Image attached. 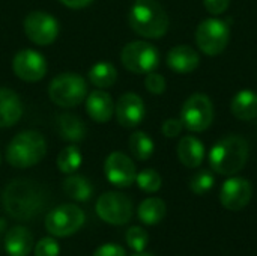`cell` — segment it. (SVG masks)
<instances>
[{"mask_svg": "<svg viewBox=\"0 0 257 256\" xmlns=\"http://www.w3.org/2000/svg\"><path fill=\"white\" fill-rule=\"evenodd\" d=\"M87 95L86 80L77 72H63L56 75L48 86L50 100L62 107L72 109L81 104Z\"/></svg>", "mask_w": 257, "mask_h": 256, "instance_id": "obj_5", "label": "cell"}, {"mask_svg": "<svg viewBox=\"0 0 257 256\" xmlns=\"http://www.w3.org/2000/svg\"><path fill=\"white\" fill-rule=\"evenodd\" d=\"M24 107L20 97L9 88H0V128L15 125L23 116Z\"/></svg>", "mask_w": 257, "mask_h": 256, "instance_id": "obj_17", "label": "cell"}, {"mask_svg": "<svg viewBox=\"0 0 257 256\" xmlns=\"http://www.w3.org/2000/svg\"><path fill=\"white\" fill-rule=\"evenodd\" d=\"M86 216L81 208L72 204L60 205L51 210L45 217V228L54 237H68L75 234L84 225Z\"/></svg>", "mask_w": 257, "mask_h": 256, "instance_id": "obj_9", "label": "cell"}, {"mask_svg": "<svg viewBox=\"0 0 257 256\" xmlns=\"http://www.w3.org/2000/svg\"><path fill=\"white\" fill-rule=\"evenodd\" d=\"M26 36L36 45H50L59 36V23L57 20L42 11H35L27 14L23 21Z\"/></svg>", "mask_w": 257, "mask_h": 256, "instance_id": "obj_11", "label": "cell"}, {"mask_svg": "<svg viewBox=\"0 0 257 256\" xmlns=\"http://www.w3.org/2000/svg\"><path fill=\"white\" fill-rule=\"evenodd\" d=\"M89 80L93 86L99 89L111 88L117 80V69L110 62H98L89 71Z\"/></svg>", "mask_w": 257, "mask_h": 256, "instance_id": "obj_24", "label": "cell"}, {"mask_svg": "<svg viewBox=\"0 0 257 256\" xmlns=\"http://www.w3.org/2000/svg\"><path fill=\"white\" fill-rule=\"evenodd\" d=\"M166 216V204L160 198L145 199L139 207V219L149 226L160 223Z\"/></svg>", "mask_w": 257, "mask_h": 256, "instance_id": "obj_25", "label": "cell"}, {"mask_svg": "<svg viewBox=\"0 0 257 256\" xmlns=\"http://www.w3.org/2000/svg\"><path fill=\"white\" fill-rule=\"evenodd\" d=\"M205 8L209 14L212 15H221L223 12L227 11L230 0H203Z\"/></svg>", "mask_w": 257, "mask_h": 256, "instance_id": "obj_34", "label": "cell"}, {"mask_svg": "<svg viewBox=\"0 0 257 256\" xmlns=\"http://www.w3.org/2000/svg\"><path fill=\"white\" fill-rule=\"evenodd\" d=\"M133 256H154L151 255V253H146V252H136Z\"/></svg>", "mask_w": 257, "mask_h": 256, "instance_id": "obj_37", "label": "cell"}, {"mask_svg": "<svg viewBox=\"0 0 257 256\" xmlns=\"http://www.w3.org/2000/svg\"><path fill=\"white\" fill-rule=\"evenodd\" d=\"M181 121L184 127L193 133L205 131L214 121V104L205 94L191 95L182 106Z\"/></svg>", "mask_w": 257, "mask_h": 256, "instance_id": "obj_8", "label": "cell"}, {"mask_svg": "<svg viewBox=\"0 0 257 256\" xmlns=\"http://www.w3.org/2000/svg\"><path fill=\"white\" fill-rule=\"evenodd\" d=\"M130 151L137 160H148L154 154V140L145 131H136L130 136L128 140Z\"/></svg>", "mask_w": 257, "mask_h": 256, "instance_id": "obj_26", "label": "cell"}, {"mask_svg": "<svg viewBox=\"0 0 257 256\" xmlns=\"http://www.w3.org/2000/svg\"><path fill=\"white\" fill-rule=\"evenodd\" d=\"M230 110L235 118L241 121H251L257 118V94L253 91H239L230 103Z\"/></svg>", "mask_w": 257, "mask_h": 256, "instance_id": "obj_22", "label": "cell"}, {"mask_svg": "<svg viewBox=\"0 0 257 256\" xmlns=\"http://www.w3.org/2000/svg\"><path fill=\"white\" fill-rule=\"evenodd\" d=\"M248 160V142L241 136H227L218 140L209 152L211 169L220 175L232 177L244 169Z\"/></svg>", "mask_w": 257, "mask_h": 256, "instance_id": "obj_2", "label": "cell"}, {"mask_svg": "<svg viewBox=\"0 0 257 256\" xmlns=\"http://www.w3.org/2000/svg\"><path fill=\"white\" fill-rule=\"evenodd\" d=\"M63 192L66 193L68 198H71L74 201L86 202L90 199L93 189L87 178H84L81 175H69L63 181Z\"/></svg>", "mask_w": 257, "mask_h": 256, "instance_id": "obj_23", "label": "cell"}, {"mask_svg": "<svg viewBox=\"0 0 257 256\" xmlns=\"http://www.w3.org/2000/svg\"><path fill=\"white\" fill-rule=\"evenodd\" d=\"M126 243L134 252H143L149 243L148 232L140 226H133L126 232Z\"/></svg>", "mask_w": 257, "mask_h": 256, "instance_id": "obj_30", "label": "cell"}, {"mask_svg": "<svg viewBox=\"0 0 257 256\" xmlns=\"http://www.w3.org/2000/svg\"><path fill=\"white\" fill-rule=\"evenodd\" d=\"M96 214L110 225H125L133 217V202L123 193L107 192L96 201Z\"/></svg>", "mask_w": 257, "mask_h": 256, "instance_id": "obj_10", "label": "cell"}, {"mask_svg": "<svg viewBox=\"0 0 257 256\" xmlns=\"http://www.w3.org/2000/svg\"><path fill=\"white\" fill-rule=\"evenodd\" d=\"M35 256H59L57 241L51 237H45L39 240L35 247Z\"/></svg>", "mask_w": 257, "mask_h": 256, "instance_id": "obj_32", "label": "cell"}, {"mask_svg": "<svg viewBox=\"0 0 257 256\" xmlns=\"http://www.w3.org/2000/svg\"><path fill=\"white\" fill-rule=\"evenodd\" d=\"M184 128V124L181 119H176V118H169L164 121L163 127H161V131L166 137H176L181 134Z\"/></svg>", "mask_w": 257, "mask_h": 256, "instance_id": "obj_33", "label": "cell"}, {"mask_svg": "<svg viewBox=\"0 0 257 256\" xmlns=\"http://www.w3.org/2000/svg\"><path fill=\"white\" fill-rule=\"evenodd\" d=\"M93 256H126V253L119 244L108 243V244H104V246L98 247Z\"/></svg>", "mask_w": 257, "mask_h": 256, "instance_id": "obj_35", "label": "cell"}, {"mask_svg": "<svg viewBox=\"0 0 257 256\" xmlns=\"http://www.w3.org/2000/svg\"><path fill=\"white\" fill-rule=\"evenodd\" d=\"M167 66L178 74H190L193 72L199 63V53L190 45H176L167 53Z\"/></svg>", "mask_w": 257, "mask_h": 256, "instance_id": "obj_16", "label": "cell"}, {"mask_svg": "<svg viewBox=\"0 0 257 256\" xmlns=\"http://www.w3.org/2000/svg\"><path fill=\"white\" fill-rule=\"evenodd\" d=\"M128 23L131 29L143 36L158 39L169 30V15L155 0H136L130 9Z\"/></svg>", "mask_w": 257, "mask_h": 256, "instance_id": "obj_3", "label": "cell"}, {"mask_svg": "<svg viewBox=\"0 0 257 256\" xmlns=\"http://www.w3.org/2000/svg\"><path fill=\"white\" fill-rule=\"evenodd\" d=\"M81 151L77 146H66L57 155V169L63 174H74L81 166Z\"/></svg>", "mask_w": 257, "mask_h": 256, "instance_id": "obj_27", "label": "cell"}, {"mask_svg": "<svg viewBox=\"0 0 257 256\" xmlns=\"http://www.w3.org/2000/svg\"><path fill=\"white\" fill-rule=\"evenodd\" d=\"M62 5L71 8V9H81V8H86L89 6L93 0H59Z\"/></svg>", "mask_w": 257, "mask_h": 256, "instance_id": "obj_36", "label": "cell"}, {"mask_svg": "<svg viewBox=\"0 0 257 256\" xmlns=\"http://www.w3.org/2000/svg\"><path fill=\"white\" fill-rule=\"evenodd\" d=\"M230 39V27L220 18H206L196 29V44L208 56L221 54Z\"/></svg>", "mask_w": 257, "mask_h": 256, "instance_id": "obj_6", "label": "cell"}, {"mask_svg": "<svg viewBox=\"0 0 257 256\" xmlns=\"http://www.w3.org/2000/svg\"><path fill=\"white\" fill-rule=\"evenodd\" d=\"M12 69L15 75L24 81H39L47 74V60L41 53L32 48H24L15 54L12 60Z\"/></svg>", "mask_w": 257, "mask_h": 256, "instance_id": "obj_12", "label": "cell"}, {"mask_svg": "<svg viewBox=\"0 0 257 256\" xmlns=\"http://www.w3.org/2000/svg\"><path fill=\"white\" fill-rule=\"evenodd\" d=\"M107 180L116 187H130L137 177L133 160L123 152H111L104 163Z\"/></svg>", "mask_w": 257, "mask_h": 256, "instance_id": "obj_14", "label": "cell"}, {"mask_svg": "<svg viewBox=\"0 0 257 256\" xmlns=\"http://www.w3.org/2000/svg\"><path fill=\"white\" fill-rule=\"evenodd\" d=\"M214 183H215V178L209 170H200L196 175H193L190 181V189L196 195H205L214 187Z\"/></svg>", "mask_w": 257, "mask_h": 256, "instance_id": "obj_29", "label": "cell"}, {"mask_svg": "<svg viewBox=\"0 0 257 256\" xmlns=\"http://www.w3.org/2000/svg\"><path fill=\"white\" fill-rule=\"evenodd\" d=\"M33 249V237L24 226H15L5 237V250L9 256H27Z\"/></svg>", "mask_w": 257, "mask_h": 256, "instance_id": "obj_20", "label": "cell"}, {"mask_svg": "<svg viewBox=\"0 0 257 256\" xmlns=\"http://www.w3.org/2000/svg\"><path fill=\"white\" fill-rule=\"evenodd\" d=\"M122 65L134 74H149L160 65V53L146 41H133L120 51Z\"/></svg>", "mask_w": 257, "mask_h": 256, "instance_id": "obj_7", "label": "cell"}, {"mask_svg": "<svg viewBox=\"0 0 257 256\" xmlns=\"http://www.w3.org/2000/svg\"><path fill=\"white\" fill-rule=\"evenodd\" d=\"M86 110L95 122L105 124L114 113V104L110 94L104 91H93L89 97H86Z\"/></svg>", "mask_w": 257, "mask_h": 256, "instance_id": "obj_18", "label": "cell"}, {"mask_svg": "<svg viewBox=\"0 0 257 256\" xmlns=\"http://www.w3.org/2000/svg\"><path fill=\"white\" fill-rule=\"evenodd\" d=\"M47 154V143L38 131H21L8 145L6 160L17 169H27L38 164Z\"/></svg>", "mask_w": 257, "mask_h": 256, "instance_id": "obj_4", "label": "cell"}, {"mask_svg": "<svg viewBox=\"0 0 257 256\" xmlns=\"http://www.w3.org/2000/svg\"><path fill=\"white\" fill-rule=\"evenodd\" d=\"M114 115L122 127L134 128L139 124H142V121L145 119L146 107L143 100L137 94L126 92L117 100L114 106Z\"/></svg>", "mask_w": 257, "mask_h": 256, "instance_id": "obj_15", "label": "cell"}, {"mask_svg": "<svg viewBox=\"0 0 257 256\" xmlns=\"http://www.w3.org/2000/svg\"><path fill=\"white\" fill-rule=\"evenodd\" d=\"M59 136L66 142H81L86 137L87 128L84 122L74 113H60L56 116Z\"/></svg>", "mask_w": 257, "mask_h": 256, "instance_id": "obj_21", "label": "cell"}, {"mask_svg": "<svg viewBox=\"0 0 257 256\" xmlns=\"http://www.w3.org/2000/svg\"><path fill=\"white\" fill-rule=\"evenodd\" d=\"M145 86H146V89H148L151 94L160 95V94H163V92L166 91V78H164L161 74L152 71V72L146 74Z\"/></svg>", "mask_w": 257, "mask_h": 256, "instance_id": "obj_31", "label": "cell"}, {"mask_svg": "<svg viewBox=\"0 0 257 256\" xmlns=\"http://www.w3.org/2000/svg\"><path fill=\"white\" fill-rule=\"evenodd\" d=\"M176 152H178L179 161L190 169L199 167L205 158V146L202 140H199L194 136L182 137L178 143Z\"/></svg>", "mask_w": 257, "mask_h": 256, "instance_id": "obj_19", "label": "cell"}, {"mask_svg": "<svg viewBox=\"0 0 257 256\" xmlns=\"http://www.w3.org/2000/svg\"><path fill=\"white\" fill-rule=\"evenodd\" d=\"M136 183L137 186L146 192V193H155L161 189L163 180L160 177V174L154 169H145L140 174H137L136 177Z\"/></svg>", "mask_w": 257, "mask_h": 256, "instance_id": "obj_28", "label": "cell"}, {"mask_svg": "<svg viewBox=\"0 0 257 256\" xmlns=\"http://www.w3.org/2000/svg\"><path fill=\"white\" fill-rule=\"evenodd\" d=\"M253 196V187L248 180L233 177L229 178L220 190V202L226 210L239 211L245 208Z\"/></svg>", "mask_w": 257, "mask_h": 256, "instance_id": "obj_13", "label": "cell"}, {"mask_svg": "<svg viewBox=\"0 0 257 256\" xmlns=\"http://www.w3.org/2000/svg\"><path fill=\"white\" fill-rule=\"evenodd\" d=\"M6 213L17 220H30L45 207L44 189L30 180L11 181L2 195Z\"/></svg>", "mask_w": 257, "mask_h": 256, "instance_id": "obj_1", "label": "cell"}]
</instances>
